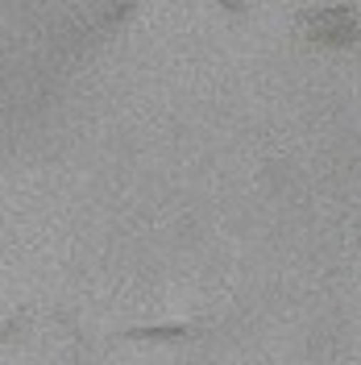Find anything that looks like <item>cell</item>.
Segmentation results:
<instances>
[{
    "mask_svg": "<svg viewBox=\"0 0 361 365\" xmlns=\"http://www.w3.org/2000/svg\"><path fill=\"white\" fill-rule=\"evenodd\" d=\"M17 324H21V316H17V319H9V324H4V328H0V341H9V336H13V332H17Z\"/></svg>",
    "mask_w": 361,
    "mask_h": 365,
    "instance_id": "cell-3",
    "label": "cell"
},
{
    "mask_svg": "<svg viewBox=\"0 0 361 365\" xmlns=\"http://www.w3.org/2000/svg\"><path fill=\"white\" fill-rule=\"evenodd\" d=\"M303 25H307V38H312V46H353L361 42V25L357 17H353V9L349 4H337V9H312L307 17H303Z\"/></svg>",
    "mask_w": 361,
    "mask_h": 365,
    "instance_id": "cell-1",
    "label": "cell"
},
{
    "mask_svg": "<svg viewBox=\"0 0 361 365\" xmlns=\"http://www.w3.org/2000/svg\"><path fill=\"white\" fill-rule=\"evenodd\" d=\"M179 336H191L187 324H154V328H129L125 341H179Z\"/></svg>",
    "mask_w": 361,
    "mask_h": 365,
    "instance_id": "cell-2",
    "label": "cell"
}]
</instances>
